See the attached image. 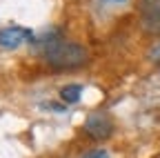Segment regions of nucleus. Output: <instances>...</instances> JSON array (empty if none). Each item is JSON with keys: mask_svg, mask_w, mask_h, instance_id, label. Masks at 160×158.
<instances>
[{"mask_svg": "<svg viewBox=\"0 0 160 158\" xmlns=\"http://www.w3.org/2000/svg\"><path fill=\"white\" fill-rule=\"evenodd\" d=\"M142 27H145L147 33L160 36V5L145 11V16H142Z\"/></svg>", "mask_w": 160, "mask_h": 158, "instance_id": "20e7f679", "label": "nucleus"}, {"mask_svg": "<svg viewBox=\"0 0 160 158\" xmlns=\"http://www.w3.org/2000/svg\"><path fill=\"white\" fill-rule=\"evenodd\" d=\"M145 5H151V7H158L160 0H145Z\"/></svg>", "mask_w": 160, "mask_h": 158, "instance_id": "6e6552de", "label": "nucleus"}, {"mask_svg": "<svg viewBox=\"0 0 160 158\" xmlns=\"http://www.w3.org/2000/svg\"><path fill=\"white\" fill-rule=\"evenodd\" d=\"M149 58H151L153 63H158V65H160V45H156V47L149 51Z\"/></svg>", "mask_w": 160, "mask_h": 158, "instance_id": "0eeeda50", "label": "nucleus"}, {"mask_svg": "<svg viewBox=\"0 0 160 158\" xmlns=\"http://www.w3.org/2000/svg\"><path fill=\"white\" fill-rule=\"evenodd\" d=\"M80 94H82L80 85H67V87L60 89V98H62L65 103H69V105H73V103L80 100Z\"/></svg>", "mask_w": 160, "mask_h": 158, "instance_id": "39448f33", "label": "nucleus"}, {"mask_svg": "<svg viewBox=\"0 0 160 158\" xmlns=\"http://www.w3.org/2000/svg\"><path fill=\"white\" fill-rule=\"evenodd\" d=\"M45 58L53 69H78L87 63V49L78 43H62L49 40L45 47Z\"/></svg>", "mask_w": 160, "mask_h": 158, "instance_id": "f257e3e1", "label": "nucleus"}, {"mask_svg": "<svg viewBox=\"0 0 160 158\" xmlns=\"http://www.w3.org/2000/svg\"><path fill=\"white\" fill-rule=\"evenodd\" d=\"M82 158H109V154L105 149H91L89 154H85Z\"/></svg>", "mask_w": 160, "mask_h": 158, "instance_id": "423d86ee", "label": "nucleus"}, {"mask_svg": "<svg viewBox=\"0 0 160 158\" xmlns=\"http://www.w3.org/2000/svg\"><path fill=\"white\" fill-rule=\"evenodd\" d=\"M85 131L96 138V140H105V138H109L113 134V123H111V118L102 111H96L87 118V123H85Z\"/></svg>", "mask_w": 160, "mask_h": 158, "instance_id": "f03ea898", "label": "nucleus"}, {"mask_svg": "<svg viewBox=\"0 0 160 158\" xmlns=\"http://www.w3.org/2000/svg\"><path fill=\"white\" fill-rule=\"evenodd\" d=\"M31 29H25V27H9V29H2L0 31V45L7 47V49H16L20 47L25 40H31Z\"/></svg>", "mask_w": 160, "mask_h": 158, "instance_id": "7ed1b4c3", "label": "nucleus"}]
</instances>
